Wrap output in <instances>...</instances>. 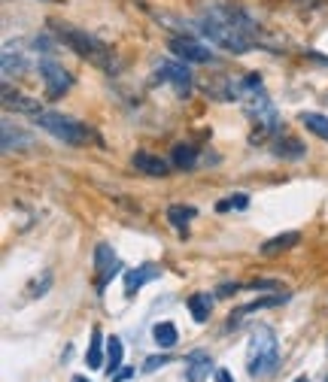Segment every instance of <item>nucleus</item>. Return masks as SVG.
Masks as SVG:
<instances>
[{"instance_id": "obj_26", "label": "nucleus", "mask_w": 328, "mask_h": 382, "mask_svg": "<svg viewBox=\"0 0 328 382\" xmlns=\"http://www.w3.org/2000/svg\"><path fill=\"white\" fill-rule=\"evenodd\" d=\"M167 361H171V355H152V358H146V361H143V370H146V373H152V370H158Z\"/></svg>"}, {"instance_id": "obj_17", "label": "nucleus", "mask_w": 328, "mask_h": 382, "mask_svg": "<svg viewBox=\"0 0 328 382\" xmlns=\"http://www.w3.org/2000/svg\"><path fill=\"white\" fill-rule=\"evenodd\" d=\"M152 337H155L158 349H174V346L179 343V334L174 328V322H158L152 328Z\"/></svg>"}, {"instance_id": "obj_15", "label": "nucleus", "mask_w": 328, "mask_h": 382, "mask_svg": "<svg viewBox=\"0 0 328 382\" xmlns=\"http://www.w3.org/2000/svg\"><path fill=\"white\" fill-rule=\"evenodd\" d=\"M85 361H88V367H92V370H104V367H107V358H104V337H100V328H92V343H88Z\"/></svg>"}, {"instance_id": "obj_5", "label": "nucleus", "mask_w": 328, "mask_h": 382, "mask_svg": "<svg viewBox=\"0 0 328 382\" xmlns=\"http://www.w3.org/2000/svg\"><path fill=\"white\" fill-rule=\"evenodd\" d=\"M95 271H97V291H104L110 285V279L122 271V264H119L116 252H112V246L100 243L95 249Z\"/></svg>"}, {"instance_id": "obj_1", "label": "nucleus", "mask_w": 328, "mask_h": 382, "mask_svg": "<svg viewBox=\"0 0 328 382\" xmlns=\"http://www.w3.org/2000/svg\"><path fill=\"white\" fill-rule=\"evenodd\" d=\"M198 28L213 46L228 49L234 55L250 52L253 43H255V28H253L250 16H246L243 9H234V6H225V4L210 6L207 13L201 16Z\"/></svg>"}, {"instance_id": "obj_14", "label": "nucleus", "mask_w": 328, "mask_h": 382, "mask_svg": "<svg viewBox=\"0 0 328 382\" xmlns=\"http://www.w3.org/2000/svg\"><path fill=\"white\" fill-rule=\"evenodd\" d=\"M289 300V295H274V298H258V300H253V303H246V307H240V310H237V312H231V328H234V324L237 322H240L243 316H246V312H255V310H268V307H280V303H286Z\"/></svg>"}, {"instance_id": "obj_3", "label": "nucleus", "mask_w": 328, "mask_h": 382, "mask_svg": "<svg viewBox=\"0 0 328 382\" xmlns=\"http://www.w3.org/2000/svg\"><path fill=\"white\" fill-rule=\"evenodd\" d=\"M52 31L58 33V40H61L70 52H76L79 58L92 61V64H97V67H110V49H107L97 37H92V33L79 31V28H73V25H55Z\"/></svg>"}, {"instance_id": "obj_25", "label": "nucleus", "mask_w": 328, "mask_h": 382, "mask_svg": "<svg viewBox=\"0 0 328 382\" xmlns=\"http://www.w3.org/2000/svg\"><path fill=\"white\" fill-rule=\"evenodd\" d=\"M250 207V195H243V191H237V195H231L228 200H222V204L216 207L219 212H225V209H246Z\"/></svg>"}, {"instance_id": "obj_21", "label": "nucleus", "mask_w": 328, "mask_h": 382, "mask_svg": "<svg viewBox=\"0 0 328 382\" xmlns=\"http://www.w3.org/2000/svg\"><path fill=\"white\" fill-rule=\"evenodd\" d=\"M25 58L16 52L13 55V46H6L4 49V80H13V76H18V73H25Z\"/></svg>"}, {"instance_id": "obj_31", "label": "nucleus", "mask_w": 328, "mask_h": 382, "mask_svg": "<svg viewBox=\"0 0 328 382\" xmlns=\"http://www.w3.org/2000/svg\"><path fill=\"white\" fill-rule=\"evenodd\" d=\"M295 382H310V379H307V376H298V379H295Z\"/></svg>"}, {"instance_id": "obj_8", "label": "nucleus", "mask_w": 328, "mask_h": 382, "mask_svg": "<svg viewBox=\"0 0 328 382\" xmlns=\"http://www.w3.org/2000/svg\"><path fill=\"white\" fill-rule=\"evenodd\" d=\"M155 76L162 82H171L176 88V94H189L191 92V73L186 64H162L155 70Z\"/></svg>"}, {"instance_id": "obj_23", "label": "nucleus", "mask_w": 328, "mask_h": 382, "mask_svg": "<svg viewBox=\"0 0 328 382\" xmlns=\"http://www.w3.org/2000/svg\"><path fill=\"white\" fill-rule=\"evenodd\" d=\"M4 104L9 109H18V112H31V116H40V100H33V97H16V94H4Z\"/></svg>"}, {"instance_id": "obj_12", "label": "nucleus", "mask_w": 328, "mask_h": 382, "mask_svg": "<svg viewBox=\"0 0 328 382\" xmlns=\"http://www.w3.org/2000/svg\"><path fill=\"white\" fill-rule=\"evenodd\" d=\"M186 364H189V367H186V379H189V382H203V379L210 376V367H213L210 358L203 355V352H191Z\"/></svg>"}, {"instance_id": "obj_30", "label": "nucleus", "mask_w": 328, "mask_h": 382, "mask_svg": "<svg viewBox=\"0 0 328 382\" xmlns=\"http://www.w3.org/2000/svg\"><path fill=\"white\" fill-rule=\"evenodd\" d=\"M73 382H88V379L85 376H73Z\"/></svg>"}, {"instance_id": "obj_16", "label": "nucleus", "mask_w": 328, "mask_h": 382, "mask_svg": "<svg viewBox=\"0 0 328 382\" xmlns=\"http://www.w3.org/2000/svg\"><path fill=\"white\" fill-rule=\"evenodd\" d=\"M301 243V234H295V231H289V234H280V237H274V240H268L265 246H262V255H280V252H286V249H292V246H298Z\"/></svg>"}, {"instance_id": "obj_20", "label": "nucleus", "mask_w": 328, "mask_h": 382, "mask_svg": "<svg viewBox=\"0 0 328 382\" xmlns=\"http://www.w3.org/2000/svg\"><path fill=\"white\" fill-rule=\"evenodd\" d=\"M189 310H191V316H195V322H207L210 319V310H213V298L210 295H191L189 298Z\"/></svg>"}, {"instance_id": "obj_18", "label": "nucleus", "mask_w": 328, "mask_h": 382, "mask_svg": "<svg viewBox=\"0 0 328 382\" xmlns=\"http://www.w3.org/2000/svg\"><path fill=\"white\" fill-rule=\"evenodd\" d=\"M301 125L328 143V116H322V112H301Z\"/></svg>"}, {"instance_id": "obj_28", "label": "nucleus", "mask_w": 328, "mask_h": 382, "mask_svg": "<svg viewBox=\"0 0 328 382\" xmlns=\"http://www.w3.org/2000/svg\"><path fill=\"white\" fill-rule=\"evenodd\" d=\"M250 288L265 291V288H277V283H270V279H255V283H250Z\"/></svg>"}, {"instance_id": "obj_7", "label": "nucleus", "mask_w": 328, "mask_h": 382, "mask_svg": "<svg viewBox=\"0 0 328 382\" xmlns=\"http://www.w3.org/2000/svg\"><path fill=\"white\" fill-rule=\"evenodd\" d=\"M40 76H43V82H46V94L49 97H61L67 88L73 85L70 73H67L61 64H55V61H40Z\"/></svg>"}, {"instance_id": "obj_4", "label": "nucleus", "mask_w": 328, "mask_h": 382, "mask_svg": "<svg viewBox=\"0 0 328 382\" xmlns=\"http://www.w3.org/2000/svg\"><path fill=\"white\" fill-rule=\"evenodd\" d=\"M37 125L46 133H52L55 140L67 143V146H85L88 140H92V131H88L85 125H79L76 119L64 116V112H46L43 109L37 116Z\"/></svg>"}, {"instance_id": "obj_19", "label": "nucleus", "mask_w": 328, "mask_h": 382, "mask_svg": "<svg viewBox=\"0 0 328 382\" xmlns=\"http://www.w3.org/2000/svg\"><path fill=\"white\" fill-rule=\"evenodd\" d=\"M122 358H125V346H122L119 337H110V340H107V367H104L110 376L122 367Z\"/></svg>"}, {"instance_id": "obj_27", "label": "nucleus", "mask_w": 328, "mask_h": 382, "mask_svg": "<svg viewBox=\"0 0 328 382\" xmlns=\"http://www.w3.org/2000/svg\"><path fill=\"white\" fill-rule=\"evenodd\" d=\"M131 376H134V367H119L110 379H112V382H125V379H131Z\"/></svg>"}, {"instance_id": "obj_6", "label": "nucleus", "mask_w": 328, "mask_h": 382, "mask_svg": "<svg viewBox=\"0 0 328 382\" xmlns=\"http://www.w3.org/2000/svg\"><path fill=\"white\" fill-rule=\"evenodd\" d=\"M167 49H171L179 61H191V64H207L213 58V52L191 37H174L171 43H167Z\"/></svg>"}, {"instance_id": "obj_9", "label": "nucleus", "mask_w": 328, "mask_h": 382, "mask_svg": "<svg viewBox=\"0 0 328 382\" xmlns=\"http://www.w3.org/2000/svg\"><path fill=\"white\" fill-rule=\"evenodd\" d=\"M158 276H162V271H158L155 264H143V267H137V271H128L125 273V298H134L146 283H152V279H158Z\"/></svg>"}, {"instance_id": "obj_29", "label": "nucleus", "mask_w": 328, "mask_h": 382, "mask_svg": "<svg viewBox=\"0 0 328 382\" xmlns=\"http://www.w3.org/2000/svg\"><path fill=\"white\" fill-rule=\"evenodd\" d=\"M216 376H219V382H234V379H231V373H228V370H219Z\"/></svg>"}, {"instance_id": "obj_22", "label": "nucleus", "mask_w": 328, "mask_h": 382, "mask_svg": "<svg viewBox=\"0 0 328 382\" xmlns=\"http://www.w3.org/2000/svg\"><path fill=\"white\" fill-rule=\"evenodd\" d=\"M189 219H195V209H191V207L176 204V207L167 209V222H171L179 234H186V228H189Z\"/></svg>"}, {"instance_id": "obj_2", "label": "nucleus", "mask_w": 328, "mask_h": 382, "mask_svg": "<svg viewBox=\"0 0 328 382\" xmlns=\"http://www.w3.org/2000/svg\"><path fill=\"white\" fill-rule=\"evenodd\" d=\"M280 364V343L277 334L268 328V324H258L250 334V349H246V370L250 376H270Z\"/></svg>"}, {"instance_id": "obj_24", "label": "nucleus", "mask_w": 328, "mask_h": 382, "mask_svg": "<svg viewBox=\"0 0 328 382\" xmlns=\"http://www.w3.org/2000/svg\"><path fill=\"white\" fill-rule=\"evenodd\" d=\"M174 164L179 170H191L198 164V152L191 146H174Z\"/></svg>"}, {"instance_id": "obj_13", "label": "nucleus", "mask_w": 328, "mask_h": 382, "mask_svg": "<svg viewBox=\"0 0 328 382\" xmlns=\"http://www.w3.org/2000/svg\"><path fill=\"white\" fill-rule=\"evenodd\" d=\"M274 155H277V158L298 161V158H304V155H307V146H304L301 140H295V137H282V140L274 143Z\"/></svg>"}, {"instance_id": "obj_11", "label": "nucleus", "mask_w": 328, "mask_h": 382, "mask_svg": "<svg viewBox=\"0 0 328 382\" xmlns=\"http://www.w3.org/2000/svg\"><path fill=\"white\" fill-rule=\"evenodd\" d=\"M134 167H137L140 173H146V176H167V170H171V164H167L164 158H158V155H152V152H137L134 155Z\"/></svg>"}, {"instance_id": "obj_10", "label": "nucleus", "mask_w": 328, "mask_h": 382, "mask_svg": "<svg viewBox=\"0 0 328 382\" xmlns=\"http://www.w3.org/2000/svg\"><path fill=\"white\" fill-rule=\"evenodd\" d=\"M33 137L28 131L13 128V121L4 119V152H16V149H31Z\"/></svg>"}]
</instances>
